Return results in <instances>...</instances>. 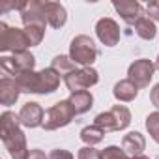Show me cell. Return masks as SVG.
<instances>
[{"label": "cell", "mask_w": 159, "mask_h": 159, "mask_svg": "<svg viewBox=\"0 0 159 159\" xmlns=\"http://www.w3.org/2000/svg\"><path fill=\"white\" fill-rule=\"evenodd\" d=\"M103 139H105V131H103L101 127H98L96 124H94V125H86V127L81 131V140H83L86 146H96V144H99Z\"/></svg>", "instance_id": "cell-21"}, {"label": "cell", "mask_w": 159, "mask_h": 159, "mask_svg": "<svg viewBox=\"0 0 159 159\" xmlns=\"http://www.w3.org/2000/svg\"><path fill=\"white\" fill-rule=\"evenodd\" d=\"M153 71H155V64L148 58H139L135 60L129 69H127V79L131 83H135L140 88H148L150 83H152V77H153Z\"/></svg>", "instance_id": "cell-7"}, {"label": "cell", "mask_w": 159, "mask_h": 159, "mask_svg": "<svg viewBox=\"0 0 159 159\" xmlns=\"http://www.w3.org/2000/svg\"><path fill=\"white\" fill-rule=\"evenodd\" d=\"M19 94H21V88L15 79H10V77L0 79V103L4 107L15 105V101L19 99Z\"/></svg>", "instance_id": "cell-13"}, {"label": "cell", "mask_w": 159, "mask_h": 159, "mask_svg": "<svg viewBox=\"0 0 159 159\" xmlns=\"http://www.w3.org/2000/svg\"><path fill=\"white\" fill-rule=\"evenodd\" d=\"M21 21L25 26H43L47 28V19L41 10V0H26L21 2Z\"/></svg>", "instance_id": "cell-8"}, {"label": "cell", "mask_w": 159, "mask_h": 159, "mask_svg": "<svg viewBox=\"0 0 159 159\" xmlns=\"http://www.w3.org/2000/svg\"><path fill=\"white\" fill-rule=\"evenodd\" d=\"M146 15L152 21H159V2H148L146 4Z\"/></svg>", "instance_id": "cell-29"}, {"label": "cell", "mask_w": 159, "mask_h": 159, "mask_svg": "<svg viewBox=\"0 0 159 159\" xmlns=\"http://www.w3.org/2000/svg\"><path fill=\"white\" fill-rule=\"evenodd\" d=\"M0 139H2L11 159H28L30 150L26 146V137L21 129L19 114L11 111L0 114Z\"/></svg>", "instance_id": "cell-1"}, {"label": "cell", "mask_w": 159, "mask_h": 159, "mask_svg": "<svg viewBox=\"0 0 159 159\" xmlns=\"http://www.w3.org/2000/svg\"><path fill=\"white\" fill-rule=\"evenodd\" d=\"M111 112H112V116L116 120V129L118 131H124L131 124V112H129V109L125 105H114L111 109Z\"/></svg>", "instance_id": "cell-22"}, {"label": "cell", "mask_w": 159, "mask_h": 159, "mask_svg": "<svg viewBox=\"0 0 159 159\" xmlns=\"http://www.w3.org/2000/svg\"><path fill=\"white\" fill-rule=\"evenodd\" d=\"M13 79L17 81L21 92L38 94V90H39V71H25V73H21V75H17Z\"/></svg>", "instance_id": "cell-17"}, {"label": "cell", "mask_w": 159, "mask_h": 159, "mask_svg": "<svg viewBox=\"0 0 159 159\" xmlns=\"http://www.w3.org/2000/svg\"><path fill=\"white\" fill-rule=\"evenodd\" d=\"M19 118H21V125H25V127H28V129H34V127L43 125L45 111L39 107V103L28 101V103H25V105L21 107Z\"/></svg>", "instance_id": "cell-10"}, {"label": "cell", "mask_w": 159, "mask_h": 159, "mask_svg": "<svg viewBox=\"0 0 159 159\" xmlns=\"http://www.w3.org/2000/svg\"><path fill=\"white\" fill-rule=\"evenodd\" d=\"M131 159H150V157H148V155H144V153H142V155H135V157H131Z\"/></svg>", "instance_id": "cell-32"}, {"label": "cell", "mask_w": 159, "mask_h": 159, "mask_svg": "<svg viewBox=\"0 0 159 159\" xmlns=\"http://www.w3.org/2000/svg\"><path fill=\"white\" fill-rule=\"evenodd\" d=\"M64 83H66V86L71 94L84 92L90 86L99 83V73L94 67H77L67 77H64Z\"/></svg>", "instance_id": "cell-5"}, {"label": "cell", "mask_w": 159, "mask_h": 159, "mask_svg": "<svg viewBox=\"0 0 159 159\" xmlns=\"http://www.w3.org/2000/svg\"><path fill=\"white\" fill-rule=\"evenodd\" d=\"M51 67L64 79V77H67L71 71H75L77 69V64L69 58V56H66V54H58V56H54L52 58V64H51Z\"/></svg>", "instance_id": "cell-20"}, {"label": "cell", "mask_w": 159, "mask_h": 159, "mask_svg": "<svg viewBox=\"0 0 159 159\" xmlns=\"http://www.w3.org/2000/svg\"><path fill=\"white\" fill-rule=\"evenodd\" d=\"M112 94L118 101H124V103H129L133 101L137 96H139V86L135 83H131L129 79H124V81H118L112 88Z\"/></svg>", "instance_id": "cell-16"}, {"label": "cell", "mask_w": 159, "mask_h": 159, "mask_svg": "<svg viewBox=\"0 0 159 159\" xmlns=\"http://www.w3.org/2000/svg\"><path fill=\"white\" fill-rule=\"evenodd\" d=\"M60 79H62V77H60L52 67L41 69V71H39V90H38V94L45 96V94L56 92L58 86H60Z\"/></svg>", "instance_id": "cell-15"}, {"label": "cell", "mask_w": 159, "mask_h": 159, "mask_svg": "<svg viewBox=\"0 0 159 159\" xmlns=\"http://www.w3.org/2000/svg\"><path fill=\"white\" fill-rule=\"evenodd\" d=\"M133 26H135L137 36H139V38H142V39H146V41H152V39L155 38V34H157L155 23H153L146 13H142V15L137 19V23H135Z\"/></svg>", "instance_id": "cell-18"}, {"label": "cell", "mask_w": 159, "mask_h": 159, "mask_svg": "<svg viewBox=\"0 0 159 159\" xmlns=\"http://www.w3.org/2000/svg\"><path fill=\"white\" fill-rule=\"evenodd\" d=\"M103 159H131V157L118 146H107L103 150Z\"/></svg>", "instance_id": "cell-26"}, {"label": "cell", "mask_w": 159, "mask_h": 159, "mask_svg": "<svg viewBox=\"0 0 159 159\" xmlns=\"http://www.w3.org/2000/svg\"><path fill=\"white\" fill-rule=\"evenodd\" d=\"M69 58L81 67H92L98 60V47L90 36H75L69 45Z\"/></svg>", "instance_id": "cell-2"}, {"label": "cell", "mask_w": 159, "mask_h": 159, "mask_svg": "<svg viewBox=\"0 0 159 159\" xmlns=\"http://www.w3.org/2000/svg\"><path fill=\"white\" fill-rule=\"evenodd\" d=\"M69 103L73 105V109H75L77 114H84V112H88V111L92 109V105H94V96H92L88 90L77 92V94H71V96H69Z\"/></svg>", "instance_id": "cell-19"}, {"label": "cell", "mask_w": 159, "mask_h": 159, "mask_svg": "<svg viewBox=\"0 0 159 159\" xmlns=\"http://www.w3.org/2000/svg\"><path fill=\"white\" fill-rule=\"evenodd\" d=\"M155 69H159V56L155 58Z\"/></svg>", "instance_id": "cell-33"}, {"label": "cell", "mask_w": 159, "mask_h": 159, "mask_svg": "<svg viewBox=\"0 0 159 159\" xmlns=\"http://www.w3.org/2000/svg\"><path fill=\"white\" fill-rule=\"evenodd\" d=\"M28 47H32L25 28H17V26H8L6 23H0V51L2 52H25L28 51Z\"/></svg>", "instance_id": "cell-3"}, {"label": "cell", "mask_w": 159, "mask_h": 159, "mask_svg": "<svg viewBox=\"0 0 159 159\" xmlns=\"http://www.w3.org/2000/svg\"><path fill=\"white\" fill-rule=\"evenodd\" d=\"M114 10L118 11V15L127 25H135L137 19L144 13L142 6L139 2H135V0H122V2H114Z\"/></svg>", "instance_id": "cell-12"}, {"label": "cell", "mask_w": 159, "mask_h": 159, "mask_svg": "<svg viewBox=\"0 0 159 159\" xmlns=\"http://www.w3.org/2000/svg\"><path fill=\"white\" fill-rule=\"evenodd\" d=\"M75 109L69 103V99H62L58 103H54L52 107H49L45 111V118H43V129L45 131H54L60 127H66L73 122L75 118Z\"/></svg>", "instance_id": "cell-4"}, {"label": "cell", "mask_w": 159, "mask_h": 159, "mask_svg": "<svg viewBox=\"0 0 159 159\" xmlns=\"http://www.w3.org/2000/svg\"><path fill=\"white\" fill-rule=\"evenodd\" d=\"M41 10H43V15L47 19V25L52 26V28H62L67 21V11L66 8L60 4V2H41Z\"/></svg>", "instance_id": "cell-11"}, {"label": "cell", "mask_w": 159, "mask_h": 159, "mask_svg": "<svg viewBox=\"0 0 159 159\" xmlns=\"http://www.w3.org/2000/svg\"><path fill=\"white\" fill-rule=\"evenodd\" d=\"M79 159H103V152L96 150L94 146H83L77 153Z\"/></svg>", "instance_id": "cell-27"}, {"label": "cell", "mask_w": 159, "mask_h": 159, "mask_svg": "<svg viewBox=\"0 0 159 159\" xmlns=\"http://www.w3.org/2000/svg\"><path fill=\"white\" fill-rule=\"evenodd\" d=\"M28 159H49V157L45 155V152H43V150H38V148H34V150H30V153H28Z\"/></svg>", "instance_id": "cell-31"}, {"label": "cell", "mask_w": 159, "mask_h": 159, "mask_svg": "<svg viewBox=\"0 0 159 159\" xmlns=\"http://www.w3.org/2000/svg\"><path fill=\"white\" fill-rule=\"evenodd\" d=\"M96 34H98V39L107 47H114L120 41V26L111 17H103L96 23Z\"/></svg>", "instance_id": "cell-9"}, {"label": "cell", "mask_w": 159, "mask_h": 159, "mask_svg": "<svg viewBox=\"0 0 159 159\" xmlns=\"http://www.w3.org/2000/svg\"><path fill=\"white\" fill-rule=\"evenodd\" d=\"M146 148V139L142 133L139 131H129L127 135H124L122 139V150L129 155V157H135V155H142Z\"/></svg>", "instance_id": "cell-14"}, {"label": "cell", "mask_w": 159, "mask_h": 159, "mask_svg": "<svg viewBox=\"0 0 159 159\" xmlns=\"http://www.w3.org/2000/svg\"><path fill=\"white\" fill-rule=\"evenodd\" d=\"M49 159H73V153L69 150H64V148H54L49 153Z\"/></svg>", "instance_id": "cell-28"}, {"label": "cell", "mask_w": 159, "mask_h": 159, "mask_svg": "<svg viewBox=\"0 0 159 159\" xmlns=\"http://www.w3.org/2000/svg\"><path fill=\"white\" fill-rule=\"evenodd\" d=\"M34 66H36V56L32 52H28V51L0 58V67H2L8 75H13V77L21 75L25 71H34Z\"/></svg>", "instance_id": "cell-6"}, {"label": "cell", "mask_w": 159, "mask_h": 159, "mask_svg": "<svg viewBox=\"0 0 159 159\" xmlns=\"http://www.w3.org/2000/svg\"><path fill=\"white\" fill-rule=\"evenodd\" d=\"M94 124H96L98 127H101L105 133L118 131V129H116V120H114V116H112V112H111V111H107V112H99V114L96 116Z\"/></svg>", "instance_id": "cell-23"}, {"label": "cell", "mask_w": 159, "mask_h": 159, "mask_svg": "<svg viewBox=\"0 0 159 159\" xmlns=\"http://www.w3.org/2000/svg\"><path fill=\"white\" fill-rule=\"evenodd\" d=\"M146 129H148L150 137L155 142H159V111L146 116Z\"/></svg>", "instance_id": "cell-24"}, {"label": "cell", "mask_w": 159, "mask_h": 159, "mask_svg": "<svg viewBox=\"0 0 159 159\" xmlns=\"http://www.w3.org/2000/svg\"><path fill=\"white\" fill-rule=\"evenodd\" d=\"M25 32H26L32 47L34 45H39L41 39H43V36H45V28L43 26H25Z\"/></svg>", "instance_id": "cell-25"}, {"label": "cell", "mask_w": 159, "mask_h": 159, "mask_svg": "<svg viewBox=\"0 0 159 159\" xmlns=\"http://www.w3.org/2000/svg\"><path fill=\"white\" fill-rule=\"evenodd\" d=\"M150 101H152V105L155 109H159V83L150 90Z\"/></svg>", "instance_id": "cell-30"}]
</instances>
